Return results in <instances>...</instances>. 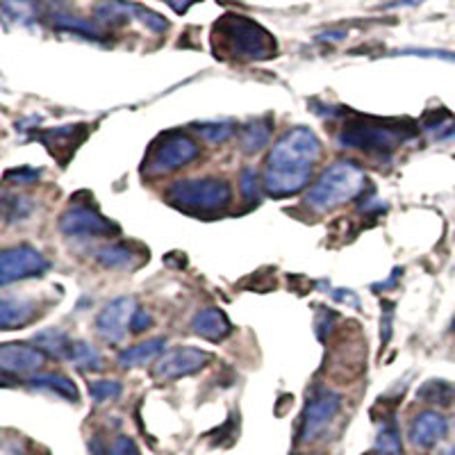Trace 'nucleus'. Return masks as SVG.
<instances>
[{
	"instance_id": "12",
	"label": "nucleus",
	"mask_w": 455,
	"mask_h": 455,
	"mask_svg": "<svg viewBox=\"0 0 455 455\" xmlns=\"http://www.w3.org/2000/svg\"><path fill=\"white\" fill-rule=\"evenodd\" d=\"M96 19L103 23L124 21V19H140V21L153 32H164L166 28H169L164 16H160L153 10H146V7L137 5V3H125V0L100 3V5L96 7Z\"/></svg>"
},
{
	"instance_id": "19",
	"label": "nucleus",
	"mask_w": 455,
	"mask_h": 455,
	"mask_svg": "<svg viewBox=\"0 0 455 455\" xmlns=\"http://www.w3.org/2000/svg\"><path fill=\"white\" fill-rule=\"evenodd\" d=\"M28 387L39 389V392H51L57 396L67 398V401H78V389L71 378L62 373H36L28 378Z\"/></svg>"
},
{
	"instance_id": "25",
	"label": "nucleus",
	"mask_w": 455,
	"mask_h": 455,
	"mask_svg": "<svg viewBox=\"0 0 455 455\" xmlns=\"http://www.w3.org/2000/svg\"><path fill=\"white\" fill-rule=\"evenodd\" d=\"M403 449L401 444V433H398L396 424L394 421H385L378 430V437H376V451L383 455H398Z\"/></svg>"
},
{
	"instance_id": "7",
	"label": "nucleus",
	"mask_w": 455,
	"mask_h": 455,
	"mask_svg": "<svg viewBox=\"0 0 455 455\" xmlns=\"http://www.w3.org/2000/svg\"><path fill=\"white\" fill-rule=\"evenodd\" d=\"M341 410V396L328 387H319L307 398V405L303 410V421H300V442L310 444L319 440L326 433L328 426L335 421Z\"/></svg>"
},
{
	"instance_id": "35",
	"label": "nucleus",
	"mask_w": 455,
	"mask_h": 455,
	"mask_svg": "<svg viewBox=\"0 0 455 455\" xmlns=\"http://www.w3.org/2000/svg\"><path fill=\"white\" fill-rule=\"evenodd\" d=\"M440 455H455V446H451V449H446V451H442Z\"/></svg>"
},
{
	"instance_id": "15",
	"label": "nucleus",
	"mask_w": 455,
	"mask_h": 455,
	"mask_svg": "<svg viewBox=\"0 0 455 455\" xmlns=\"http://www.w3.org/2000/svg\"><path fill=\"white\" fill-rule=\"evenodd\" d=\"M192 331L207 341H223L233 332V323L219 307H205L192 319Z\"/></svg>"
},
{
	"instance_id": "31",
	"label": "nucleus",
	"mask_w": 455,
	"mask_h": 455,
	"mask_svg": "<svg viewBox=\"0 0 455 455\" xmlns=\"http://www.w3.org/2000/svg\"><path fill=\"white\" fill-rule=\"evenodd\" d=\"M105 455H140V449H137V444L130 440V437L121 435V437H116V440L108 446Z\"/></svg>"
},
{
	"instance_id": "18",
	"label": "nucleus",
	"mask_w": 455,
	"mask_h": 455,
	"mask_svg": "<svg viewBox=\"0 0 455 455\" xmlns=\"http://www.w3.org/2000/svg\"><path fill=\"white\" fill-rule=\"evenodd\" d=\"M83 130L84 125H64V128L48 130V132L39 135L36 140L42 141V144H46V148L51 150L52 157H60L62 153H67L68 157L76 153V148H78L80 144H83V140H73V135H76V132H83Z\"/></svg>"
},
{
	"instance_id": "10",
	"label": "nucleus",
	"mask_w": 455,
	"mask_h": 455,
	"mask_svg": "<svg viewBox=\"0 0 455 455\" xmlns=\"http://www.w3.org/2000/svg\"><path fill=\"white\" fill-rule=\"evenodd\" d=\"M137 312V303L130 296L109 300L103 312L96 319V332L103 337L108 344H121L128 335V328L132 323V316Z\"/></svg>"
},
{
	"instance_id": "17",
	"label": "nucleus",
	"mask_w": 455,
	"mask_h": 455,
	"mask_svg": "<svg viewBox=\"0 0 455 455\" xmlns=\"http://www.w3.org/2000/svg\"><path fill=\"white\" fill-rule=\"evenodd\" d=\"M35 300L30 299H12L5 296L3 306H0V328L10 331V328H23L35 319Z\"/></svg>"
},
{
	"instance_id": "6",
	"label": "nucleus",
	"mask_w": 455,
	"mask_h": 455,
	"mask_svg": "<svg viewBox=\"0 0 455 455\" xmlns=\"http://www.w3.org/2000/svg\"><path fill=\"white\" fill-rule=\"evenodd\" d=\"M201 153L196 141L185 132H164L150 146L144 160V173L150 178L164 176L194 162Z\"/></svg>"
},
{
	"instance_id": "14",
	"label": "nucleus",
	"mask_w": 455,
	"mask_h": 455,
	"mask_svg": "<svg viewBox=\"0 0 455 455\" xmlns=\"http://www.w3.org/2000/svg\"><path fill=\"white\" fill-rule=\"evenodd\" d=\"M446 435H449V421L444 414L435 412V410L417 414L410 426V442L417 449H433L444 440Z\"/></svg>"
},
{
	"instance_id": "28",
	"label": "nucleus",
	"mask_w": 455,
	"mask_h": 455,
	"mask_svg": "<svg viewBox=\"0 0 455 455\" xmlns=\"http://www.w3.org/2000/svg\"><path fill=\"white\" fill-rule=\"evenodd\" d=\"M121 383L116 380H93L89 383V396L96 401V403H105V401H114V398L121 394Z\"/></svg>"
},
{
	"instance_id": "11",
	"label": "nucleus",
	"mask_w": 455,
	"mask_h": 455,
	"mask_svg": "<svg viewBox=\"0 0 455 455\" xmlns=\"http://www.w3.org/2000/svg\"><path fill=\"white\" fill-rule=\"evenodd\" d=\"M210 363V355L201 348L194 347H180L173 348V351H166L164 355H160L156 364V378L160 380H178V378L194 376L201 369H205V364Z\"/></svg>"
},
{
	"instance_id": "36",
	"label": "nucleus",
	"mask_w": 455,
	"mask_h": 455,
	"mask_svg": "<svg viewBox=\"0 0 455 455\" xmlns=\"http://www.w3.org/2000/svg\"><path fill=\"white\" fill-rule=\"evenodd\" d=\"M307 455H319V453H307Z\"/></svg>"
},
{
	"instance_id": "3",
	"label": "nucleus",
	"mask_w": 455,
	"mask_h": 455,
	"mask_svg": "<svg viewBox=\"0 0 455 455\" xmlns=\"http://www.w3.org/2000/svg\"><path fill=\"white\" fill-rule=\"evenodd\" d=\"M408 121H383L373 116H353L341 130L339 141L347 148L369 153V156H392L398 146L412 140L417 130L408 128Z\"/></svg>"
},
{
	"instance_id": "22",
	"label": "nucleus",
	"mask_w": 455,
	"mask_h": 455,
	"mask_svg": "<svg viewBox=\"0 0 455 455\" xmlns=\"http://www.w3.org/2000/svg\"><path fill=\"white\" fill-rule=\"evenodd\" d=\"M36 348H42V351H48L51 355L55 357H68L71 355V347L73 341L68 339L67 332L62 331H44L35 337Z\"/></svg>"
},
{
	"instance_id": "24",
	"label": "nucleus",
	"mask_w": 455,
	"mask_h": 455,
	"mask_svg": "<svg viewBox=\"0 0 455 455\" xmlns=\"http://www.w3.org/2000/svg\"><path fill=\"white\" fill-rule=\"evenodd\" d=\"M55 19V28L60 30H67V32H76V35H83L89 36V39H100L103 36V30H100L96 23H89L83 21V19H76V16H64V14H57L52 16Z\"/></svg>"
},
{
	"instance_id": "4",
	"label": "nucleus",
	"mask_w": 455,
	"mask_h": 455,
	"mask_svg": "<svg viewBox=\"0 0 455 455\" xmlns=\"http://www.w3.org/2000/svg\"><path fill=\"white\" fill-rule=\"evenodd\" d=\"M364 171L353 162H335L321 171L307 192L306 203L316 212H328L364 192Z\"/></svg>"
},
{
	"instance_id": "33",
	"label": "nucleus",
	"mask_w": 455,
	"mask_h": 455,
	"mask_svg": "<svg viewBox=\"0 0 455 455\" xmlns=\"http://www.w3.org/2000/svg\"><path fill=\"white\" fill-rule=\"evenodd\" d=\"M150 323H153V319H150L148 312L137 310L135 316H132V323H130V331L137 335V332H144L146 328H150Z\"/></svg>"
},
{
	"instance_id": "2",
	"label": "nucleus",
	"mask_w": 455,
	"mask_h": 455,
	"mask_svg": "<svg viewBox=\"0 0 455 455\" xmlns=\"http://www.w3.org/2000/svg\"><path fill=\"white\" fill-rule=\"evenodd\" d=\"M214 51L239 62H262L275 55V39L259 23L246 16L226 14L214 23Z\"/></svg>"
},
{
	"instance_id": "20",
	"label": "nucleus",
	"mask_w": 455,
	"mask_h": 455,
	"mask_svg": "<svg viewBox=\"0 0 455 455\" xmlns=\"http://www.w3.org/2000/svg\"><path fill=\"white\" fill-rule=\"evenodd\" d=\"M271 130H274V119H271V116L251 119L249 124L243 125L242 132H239L243 153H258L259 148H264V146L269 144Z\"/></svg>"
},
{
	"instance_id": "16",
	"label": "nucleus",
	"mask_w": 455,
	"mask_h": 455,
	"mask_svg": "<svg viewBox=\"0 0 455 455\" xmlns=\"http://www.w3.org/2000/svg\"><path fill=\"white\" fill-rule=\"evenodd\" d=\"M146 255L132 243H109L99 251V262L108 269H137L144 264Z\"/></svg>"
},
{
	"instance_id": "9",
	"label": "nucleus",
	"mask_w": 455,
	"mask_h": 455,
	"mask_svg": "<svg viewBox=\"0 0 455 455\" xmlns=\"http://www.w3.org/2000/svg\"><path fill=\"white\" fill-rule=\"evenodd\" d=\"M48 259L32 246H12L0 253V283L3 287L26 278H39L48 271Z\"/></svg>"
},
{
	"instance_id": "23",
	"label": "nucleus",
	"mask_w": 455,
	"mask_h": 455,
	"mask_svg": "<svg viewBox=\"0 0 455 455\" xmlns=\"http://www.w3.org/2000/svg\"><path fill=\"white\" fill-rule=\"evenodd\" d=\"M68 360H71L76 367L83 369V371H99V369L103 367V357H100V353L96 351L89 341L83 339L73 341Z\"/></svg>"
},
{
	"instance_id": "37",
	"label": "nucleus",
	"mask_w": 455,
	"mask_h": 455,
	"mask_svg": "<svg viewBox=\"0 0 455 455\" xmlns=\"http://www.w3.org/2000/svg\"><path fill=\"white\" fill-rule=\"evenodd\" d=\"M453 331H455V321H453Z\"/></svg>"
},
{
	"instance_id": "21",
	"label": "nucleus",
	"mask_w": 455,
	"mask_h": 455,
	"mask_svg": "<svg viewBox=\"0 0 455 455\" xmlns=\"http://www.w3.org/2000/svg\"><path fill=\"white\" fill-rule=\"evenodd\" d=\"M164 351V339L162 337H156V339H146L141 344L132 348H125L124 353L119 355V364L121 367H141V364H148L153 363L156 357L162 355Z\"/></svg>"
},
{
	"instance_id": "13",
	"label": "nucleus",
	"mask_w": 455,
	"mask_h": 455,
	"mask_svg": "<svg viewBox=\"0 0 455 455\" xmlns=\"http://www.w3.org/2000/svg\"><path fill=\"white\" fill-rule=\"evenodd\" d=\"M46 364L42 348H32L26 344H3L0 347V369L5 376H32L39 373Z\"/></svg>"
},
{
	"instance_id": "26",
	"label": "nucleus",
	"mask_w": 455,
	"mask_h": 455,
	"mask_svg": "<svg viewBox=\"0 0 455 455\" xmlns=\"http://www.w3.org/2000/svg\"><path fill=\"white\" fill-rule=\"evenodd\" d=\"M198 128V135L203 137V140L212 141V144H221V141L230 140V137L237 132V128H235L233 121H205V124H196Z\"/></svg>"
},
{
	"instance_id": "8",
	"label": "nucleus",
	"mask_w": 455,
	"mask_h": 455,
	"mask_svg": "<svg viewBox=\"0 0 455 455\" xmlns=\"http://www.w3.org/2000/svg\"><path fill=\"white\" fill-rule=\"evenodd\" d=\"M60 230L71 239H99L116 237L121 228L114 221L105 219L96 207L73 205L60 219Z\"/></svg>"
},
{
	"instance_id": "27",
	"label": "nucleus",
	"mask_w": 455,
	"mask_h": 455,
	"mask_svg": "<svg viewBox=\"0 0 455 455\" xmlns=\"http://www.w3.org/2000/svg\"><path fill=\"white\" fill-rule=\"evenodd\" d=\"M35 210V205H32L30 198L26 196H19V194H5V198H3V212H5V221H21V219H26L28 214Z\"/></svg>"
},
{
	"instance_id": "34",
	"label": "nucleus",
	"mask_w": 455,
	"mask_h": 455,
	"mask_svg": "<svg viewBox=\"0 0 455 455\" xmlns=\"http://www.w3.org/2000/svg\"><path fill=\"white\" fill-rule=\"evenodd\" d=\"M166 3H169V5L173 7V10L180 12V14H182V12L189 10V7H192L194 3H198V0H166Z\"/></svg>"
},
{
	"instance_id": "30",
	"label": "nucleus",
	"mask_w": 455,
	"mask_h": 455,
	"mask_svg": "<svg viewBox=\"0 0 455 455\" xmlns=\"http://www.w3.org/2000/svg\"><path fill=\"white\" fill-rule=\"evenodd\" d=\"M239 187H242V196L246 201H258L259 198V178L255 169H246L239 178Z\"/></svg>"
},
{
	"instance_id": "32",
	"label": "nucleus",
	"mask_w": 455,
	"mask_h": 455,
	"mask_svg": "<svg viewBox=\"0 0 455 455\" xmlns=\"http://www.w3.org/2000/svg\"><path fill=\"white\" fill-rule=\"evenodd\" d=\"M42 176V171H35V169H16V171H7L5 173V182H16V185H28V182L36 180V178Z\"/></svg>"
},
{
	"instance_id": "1",
	"label": "nucleus",
	"mask_w": 455,
	"mask_h": 455,
	"mask_svg": "<svg viewBox=\"0 0 455 455\" xmlns=\"http://www.w3.org/2000/svg\"><path fill=\"white\" fill-rule=\"evenodd\" d=\"M321 157V141L310 128L284 132L267 156L264 189L274 198L296 196L310 185L312 171Z\"/></svg>"
},
{
	"instance_id": "5",
	"label": "nucleus",
	"mask_w": 455,
	"mask_h": 455,
	"mask_svg": "<svg viewBox=\"0 0 455 455\" xmlns=\"http://www.w3.org/2000/svg\"><path fill=\"white\" fill-rule=\"evenodd\" d=\"M166 201L185 212H219L230 205L233 189L226 180H219V178H187V180H178L169 187Z\"/></svg>"
},
{
	"instance_id": "29",
	"label": "nucleus",
	"mask_w": 455,
	"mask_h": 455,
	"mask_svg": "<svg viewBox=\"0 0 455 455\" xmlns=\"http://www.w3.org/2000/svg\"><path fill=\"white\" fill-rule=\"evenodd\" d=\"M455 389L446 383H428L424 385V389L419 392V396L428 403H437V405H446L453 398Z\"/></svg>"
}]
</instances>
